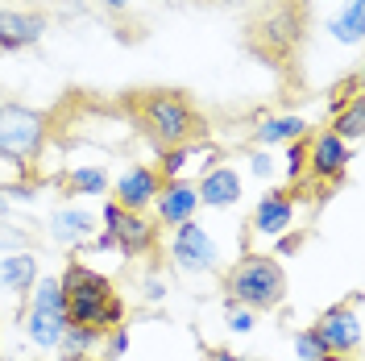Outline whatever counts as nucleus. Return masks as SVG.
Listing matches in <instances>:
<instances>
[{
	"instance_id": "obj_1",
	"label": "nucleus",
	"mask_w": 365,
	"mask_h": 361,
	"mask_svg": "<svg viewBox=\"0 0 365 361\" xmlns=\"http://www.w3.org/2000/svg\"><path fill=\"white\" fill-rule=\"evenodd\" d=\"M129 116L141 133L150 137L158 150L175 146H195L207 137V121L195 108V100L179 88H141L129 91Z\"/></svg>"
},
{
	"instance_id": "obj_2",
	"label": "nucleus",
	"mask_w": 365,
	"mask_h": 361,
	"mask_svg": "<svg viewBox=\"0 0 365 361\" xmlns=\"http://www.w3.org/2000/svg\"><path fill=\"white\" fill-rule=\"evenodd\" d=\"M58 287H63L67 324H83L96 332H108L116 324H125V299L116 295V283L108 274L91 270L88 262L71 258L58 274Z\"/></svg>"
},
{
	"instance_id": "obj_3",
	"label": "nucleus",
	"mask_w": 365,
	"mask_h": 361,
	"mask_svg": "<svg viewBox=\"0 0 365 361\" xmlns=\"http://www.w3.org/2000/svg\"><path fill=\"white\" fill-rule=\"evenodd\" d=\"M225 299L250 307V312H274L287 299V270L274 253H241L225 270Z\"/></svg>"
},
{
	"instance_id": "obj_4",
	"label": "nucleus",
	"mask_w": 365,
	"mask_h": 361,
	"mask_svg": "<svg viewBox=\"0 0 365 361\" xmlns=\"http://www.w3.org/2000/svg\"><path fill=\"white\" fill-rule=\"evenodd\" d=\"M250 50L262 54L266 63L291 59L303 38H307V9L299 0H278V4H262V13L250 21Z\"/></svg>"
},
{
	"instance_id": "obj_5",
	"label": "nucleus",
	"mask_w": 365,
	"mask_h": 361,
	"mask_svg": "<svg viewBox=\"0 0 365 361\" xmlns=\"http://www.w3.org/2000/svg\"><path fill=\"white\" fill-rule=\"evenodd\" d=\"M46 141H50V116L17 100H0V158L9 166L25 175L34 162H42Z\"/></svg>"
},
{
	"instance_id": "obj_6",
	"label": "nucleus",
	"mask_w": 365,
	"mask_h": 361,
	"mask_svg": "<svg viewBox=\"0 0 365 361\" xmlns=\"http://www.w3.org/2000/svg\"><path fill=\"white\" fill-rule=\"evenodd\" d=\"M29 345L38 349H58V340L67 332V307H63V287L58 274H38L29 303H25V320H21Z\"/></svg>"
},
{
	"instance_id": "obj_7",
	"label": "nucleus",
	"mask_w": 365,
	"mask_h": 361,
	"mask_svg": "<svg viewBox=\"0 0 365 361\" xmlns=\"http://www.w3.org/2000/svg\"><path fill=\"white\" fill-rule=\"evenodd\" d=\"M312 332L319 337L324 353H332V357H357V349H361V291H353L344 303H332L312 324Z\"/></svg>"
},
{
	"instance_id": "obj_8",
	"label": "nucleus",
	"mask_w": 365,
	"mask_h": 361,
	"mask_svg": "<svg viewBox=\"0 0 365 361\" xmlns=\"http://www.w3.org/2000/svg\"><path fill=\"white\" fill-rule=\"evenodd\" d=\"M104 233H113L116 253L120 258H154L158 253V220H150L145 212H129L120 203H104Z\"/></svg>"
},
{
	"instance_id": "obj_9",
	"label": "nucleus",
	"mask_w": 365,
	"mask_h": 361,
	"mask_svg": "<svg viewBox=\"0 0 365 361\" xmlns=\"http://www.w3.org/2000/svg\"><path fill=\"white\" fill-rule=\"evenodd\" d=\"M170 258H175V266L182 274H204V270L220 266V245H216V237L200 220H187L170 237Z\"/></svg>"
},
{
	"instance_id": "obj_10",
	"label": "nucleus",
	"mask_w": 365,
	"mask_h": 361,
	"mask_svg": "<svg viewBox=\"0 0 365 361\" xmlns=\"http://www.w3.org/2000/svg\"><path fill=\"white\" fill-rule=\"evenodd\" d=\"M349 162H353V146H344L332 129H324V133L307 137V175H303V179L341 183L344 171H349Z\"/></svg>"
},
{
	"instance_id": "obj_11",
	"label": "nucleus",
	"mask_w": 365,
	"mask_h": 361,
	"mask_svg": "<svg viewBox=\"0 0 365 361\" xmlns=\"http://www.w3.org/2000/svg\"><path fill=\"white\" fill-rule=\"evenodd\" d=\"M108 191H113V203L129 208V212H145L154 203V195L162 191V175H158V166H150V162H133Z\"/></svg>"
},
{
	"instance_id": "obj_12",
	"label": "nucleus",
	"mask_w": 365,
	"mask_h": 361,
	"mask_svg": "<svg viewBox=\"0 0 365 361\" xmlns=\"http://www.w3.org/2000/svg\"><path fill=\"white\" fill-rule=\"evenodd\" d=\"M154 220L166 228H179L187 220H195V208H200V195H195V183L187 179H170L162 183V191L154 195Z\"/></svg>"
},
{
	"instance_id": "obj_13",
	"label": "nucleus",
	"mask_w": 365,
	"mask_h": 361,
	"mask_svg": "<svg viewBox=\"0 0 365 361\" xmlns=\"http://www.w3.org/2000/svg\"><path fill=\"white\" fill-rule=\"evenodd\" d=\"M291 225H295V191L270 187V191L257 200V208H253V233L266 237V241H274V237H282Z\"/></svg>"
},
{
	"instance_id": "obj_14",
	"label": "nucleus",
	"mask_w": 365,
	"mask_h": 361,
	"mask_svg": "<svg viewBox=\"0 0 365 361\" xmlns=\"http://www.w3.org/2000/svg\"><path fill=\"white\" fill-rule=\"evenodd\" d=\"M46 34V17L38 9H0V50L38 46Z\"/></svg>"
},
{
	"instance_id": "obj_15",
	"label": "nucleus",
	"mask_w": 365,
	"mask_h": 361,
	"mask_svg": "<svg viewBox=\"0 0 365 361\" xmlns=\"http://www.w3.org/2000/svg\"><path fill=\"white\" fill-rule=\"evenodd\" d=\"M241 171L237 166H212V171H204L200 175V183H195V195H200V203L204 208H237L241 203Z\"/></svg>"
},
{
	"instance_id": "obj_16",
	"label": "nucleus",
	"mask_w": 365,
	"mask_h": 361,
	"mask_svg": "<svg viewBox=\"0 0 365 361\" xmlns=\"http://www.w3.org/2000/svg\"><path fill=\"white\" fill-rule=\"evenodd\" d=\"M332 133L341 137L344 146L361 141L365 133V104H361V79L349 75V96L332 100Z\"/></svg>"
},
{
	"instance_id": "obj_17",
	"label": "nucleus",
	"mask_w": 365,
	"mask_h": 361,
	"mask_svg": "<svg viewBox=\"0 0 365 361\" xmlns=\"http://www.w3.org/2000/svg\"><path fill=\"white\" fill-rule=\"evenodd\" d=\"M100 233V216L88 212V208H54L50 212V237L58 241V245H83Z\"/></svg>"
},
{
	"instance_id": "obj_18",
	"label": "nucleus",
	"mask_w": 365,
	"mask_h": 361,
	"mask_svg": "<svg viewBox=\"0 0 365 361\" xmlns=\"http://www.w3.org/2000/svg\"><path fill=\"white\" fill-rule=\"evenodd\" d=\"M299 137H312V125L295 113H282V116H266V121H257V129H253V146L257 150H278V146H291Z\"/></svg>"
},
{
	"instance_id": "obj_19",
	"label": "nucleus",
	"mask_w": 365,
	"mask_h": 361,
	"mask_svg": "<svg viewBox=\"0 0 365 361\" xmlns=\"http://www.w3.org/2000/svg\"><path fill=\"white\" fill-rule=\"evenodd\" d=\"M38 283V258L29 249L17 253H0V291L9 295H29Z\"/></svg>"
},
{
	"instance_id": "obj_20",
	"label": "nucleus",
	"mask_w": 365,
	"mask_h": 361,
	"mask_svg": "<svg viewBox=\"0 0 365 361\" xmlns=\"http://www.w3.org/2000/svg\"><path fill=\"white\" fill-rule=\"evenodd\" d=\"M108 187H113L108 166H100V162H83V166H75V171L63 175V191H67V195H100V200H104Z\"/></svg>"
},
{
	"instance_id": "obj_21",
	"label": "nucleus",
	"mask_w": 365,
	"mask_h": 361,
	"mask_svg": "<svg viewBox=\"0 0 365 361\" xmlns=\"http://www.w3.org/2000/svg\"><path fill=\"white\" fill-rule=\"evenodd\" d=\"M328 34L341 46H361V38H365V0H344V9L328 21Z\"/></svg>"
},
{
	"instance_id": "obj_22",
	"label": "nucleus",
	"mask_w": 365,
	"mask_h": 361,
	"mask_svg": "<svg viewBox=\"0 0 365 361\" xmlns=\"http://www.w3.org/2000/svg\"><path fill=\"white\" fill-rule=\"evenodd\" d=\"M104 345V332H96V328H83V324H67V332L58 340V353L63 357H91L96 349Z\"/></svg>"
},
{
	"instance_id": "obj_23",
	"label": "nucleus",
	"mask_w": 365,
	"mask_h": 361,
	"mask_svg": "<svg viewBox=\"0 0 365 361\" xmlns=\"http://www.w3.org/2000/svg\"><path fill=\"white\" fill-rule=\"evenodd\" d=\"M191 154H200V141H195V146H175V150H162V154H158V175H162V183L179 179L182 166L191 162Z\"/></svg>"
},
{
	"instance_id": "obj_24",
	"label": "nucleus",
	"mask_w": 365,
	"mask_h": 361,
	"mask_svg": "<svg viewBox=\"0 0 365 361\" xmlns=\"http://www.w3.org/2000/svg\"><path fill=\"white\" fill-rule=\"evenodd\" d=\"M287 166H282V171H287V179H291V187H295V183H303V175H307V137H299V141H291V146H287Z\"/></svg>"
},
{
	"instance_id": "obj_25",
	"label": "nucleus",
	"mask_w": 365,
	"mask_h": 361,
	"mask_svg": "<svg viewBox=\"0 0 365 361\" xmlns=\"http://www.w3.org/2000/svg\"><path fill=\"white\" fill-rule=\"evenodd\" d=\"M253 324H257V312H250V307H241V303H232V299H225V328L228 332H253Z\"/></svg>"
},
{
	"instance_id": "obj_26",
	"label": "nucleus",
	"mask_w": 365,
	"mask_h": 361,
	"mask_svg": "<svg viewBox=\"0 0 365 361\" xmlns=\"http://www.w3.org/2000/svg\"><path fill=\"white\" fill-rule=\"evenodd\" d=\"M291 345H295V357L299 361H319V357H324V345H319V337L312 332V328H299Z\"/></svg>"
},
{
	"instance_id": "obj_27",
	"label": "nucleus",
	"mask_w": 365,
	"mask_h": 361,
	"mask_svg": "<svg viewBox=\"0 0 365 361\" xmlns=\"http://www.w3.org/2000/svg\"><path fill=\"white\" fill-rule=\"evenodd\" d=\"M100 349H104V361L125 357V353H129V328H125V324L108 328V332H104V345H100Z\"/></svg>"
},
{
	"instance_id": "obj_28",
	"label": "nucleus",
	"mask_w": 365,
	"mask_h": 361,
	"mask_svg": "<svg viewBox=\"0 0 365 361\" xmlns=\"http://www.w3.org/2000/svg\"><path fill=\"white\" fill-rule=\"evenodd\" d=\"M250 171L257 175V179L278 175V158H274V150H253V154H250Z\"/></svg>"
},
{
	"instance_id": "obj_29",
	"label": "nucleus",
	"mask_w": 365,
	"mask_h": 361,
	"mask_svg": "<svg viewBox=\"0 0 365 361\" xmlns=\"http://www.w3.org/2000/svg\"><path fill=\"white\" fill-rule=\"evenodd\" d=\"M17 249H29V237L13 225H0V253H17Z\"/></svg>"
},
{
	"instance_id": "obj_30",
	"label": "nucleus",
	"mask_w": 365,
	"mask_h": 361,
	"mask_svg": "<svg viewBox=\"0 0 365 361\" xmlns=\"http://www.w3.org/2000/svg\"><path fill=\"white\" fill-rule=\"evenodd\" d=\"M162 295H166V287H162V278H158V274H150V278H145V299H150V303H158Z\"/></svg>"
},
{
	"instance_id": "obj_31",
	"label": "nucleus",
	"mask_w": 365,
	"mask_h": 361,
	"mask_svg": "<svg viewBox=\"0 0 365 361\" xmlns=\"http://www.w3.org/2000/svg\"><path fill=\"white\" fill-rule=\"evenodd\" d=\"M204 361H245V357H237L232 349H212V345H207V349H204Z\"/></svg>"
},
{
	"instance_id": "obj_32",
	"label": "nucleus",
	"mask_w": 365,
	"mask_h": 361,
	"mask_svg": "<svg viewBox=\"0 0 365 361\" xmlns=\"http://www.w3.org/2000/svg\"><path fill=\"white\" fill-rule=\"evenodd\" d=\"M91 245H96V249H113V253H116V241H113V233H104V228H100V233L91 237Z\"/></svg>"
},
{
	"instance_id": "obj_33",
	"label": "nucleus",
	"mask_w": 365,
	"mask_h": 361,
	"mask_svg": "<svg viewBox=\"0 0 365 361\" xmlns=\"http://www.w3.org/2000/svg\"><path fill=\"white\" fill-rule=\"evenodd\" d=\"M100 4H104L108 13H120V9H129V0H100Z\"/></svg>"
},
{
	"instance_id": "obj_34",
	"label": "nucleus",
	"mask_w": 365,
	"mask_h": 361,
	"mask_svg": "<svg viewBox=\"0 0 365 361\" xmlns=\"http://www.w3.org/2000/svg\"><path fill=\"white\" fill-rule=\"evenodd\" d=\"M4 216H9V195L0 191V220H4Z\"/></svg>"
},
{
	"instance_id": "obj_35",
	"label": "nucleus",
	"mask_w": 365,
	"mask_h": 361,
	"mask_svg": "<svg viewBox=\"0 0 365 361\" xmlns=\"http://www.w3.org/2000/svg\"><path fill=\"white\" fill-rule=\"evenodd\" d=\"M319 361H349V357H332V353H324V357H319Z\"/></svg>"
},
{
	"instance_id": "obj_36",
	"label": "nucleus",
	"mask_w": 365,
	"mask_h": 361,
	"mask_svg": "<svg viewBox=\"0 0 365 361\" xmlns=\"http://www.w3.org/2000/svg\"><path fill=\"white\" fill-rule=\"evenodd\" d=\"M71 361H100V357H71Z\"/></svg>"
},
{
	"instance_id": "obj_37",
	"label": "nucleus",
	"mask_w": 365,
	"mask_h": 361,
	"mask_svg": "<svg viewBox=\"0 0 365 361\" xmlns=\"http://www.w3.org/2000/svg\"><path fill=\"white\" fill-rule=\"evenodd\" d=\"M220 4H237V0H220Z\"/></svg>"
}]
</instances>
